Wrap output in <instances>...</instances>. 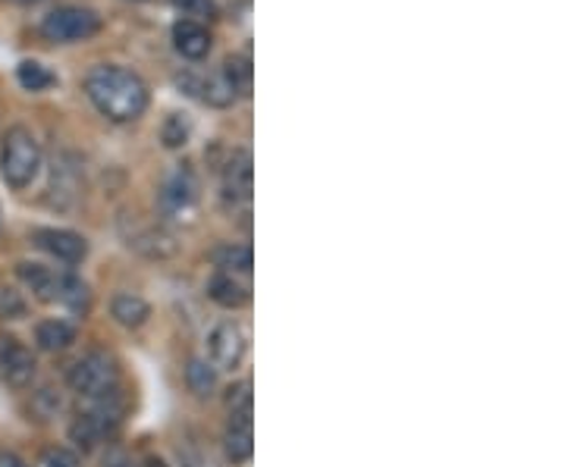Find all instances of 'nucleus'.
<instances>
[{"instance_id": "nucleus-1", "label": "nucleus", "mask_w": 565, "mask_h": 467, "mask_svg": "<svg viewBox=\"0 0 565 467\" xmlns=\"http://www.w3.org/2000/svg\"><path fill=\"white\" fill-rule=\"evenodd\" d=\"M85 95L95 104V110L110 122H136L145 117L151 91L139 73L117 66V63H102L85 76Z\"/></svg>"}, {"instance_id": "nucleus-2", "label": "nucleus", "mask_w": 565, "mask_h": 467, "mask_svg": "<svg viewBox=\"0 0 565 467\" xmlns=\"http://www.w3.org/2000/svg\"><path fill=\"white\" fill-rule=\"evenodd\" d=\"M41 144L25 126H10L0 142V176L13 192H22L39 180Z\"/></svg>"}, {"instance_id": "nucleus-3", "label": "nucleus", "mask_w": 565, "mask_h": 467, "mask_svg": "<svg viewBox=\"0 0 565 467\" xmlns=\"http://www.w3.org/2000/svg\"><path fill=\"white\" fill-rule=\"evenodd\" d=\"M66 383L82 399H98L104 392L120 387V367L114 361V355H107V351H88L70 367Z\"/></svg>"}, {"instance_id": "nucleus-4", "label": "nucleus", "mask_w": 565, "mask_h": 467, "mask_svg": "<svg viewBox=\"0 0 565 467\" xmlns=\"http://www.w3.org/2000/svg\"><path fill=\"white\" fill-rule=\"evenodd\" d=\"M39 32L51 44H76L102 32V17L88 7H57L41 20Z\"/></svg>"}, {"instance_id": "nucleus-5", "label": "nucleus", "mask_w": 565, "mask_h": 467, "mask_svg": "<svg viewBox=\"0 0 565 467\" xmlns=\"http://www.w3.org/2000/svg\"><path fill=\"white\" fill-rule=\"evenodd\" d=\"M248 351V333L236 321H223L207 333V361L217 370H236Z\"/></svg>"}, {"instance_id": "nucleus-6", "label": "nucleus", "mask_w": 565, "mask_h": 467, "mask_svg": "<svg viewBox=\"0 0 565 467\" xmlns=\"http://www.w3.org/2000/svg\"><path fill=\"white\" fill-rule=\"evenodd\" d=\"M39 361L32 348L17 336H0V383L10 389H25L35 380Z\"/></svg>"}, {"instance_id": "nucleus-7", "label": "nucleus", "mask_w": 565, "mask_h": 467, "mask_svg": "<svg viewBox=\"0 0 565 467\" xmlns=\"http://www.w3.org/2000/svg\"><path fill=\"white\" fill-rule=\"evenodd\" d=\"M177 82H180L185 95L199 98V101L207 104V107H217V110L233 107V104L239 101L236 88H233L230 79L223 76V69H214V73H192V69H189V73H180V79Z\"/></svg>"}, {"instance_id": "nucleus-8", "label": "nucleus", "mask_w": 565, "mask_h": 467, "mask_svg": "<svg viewBox=\"0 0 565 467\" xmlns=\"http://www.w3.org/2000/svg\"><path fill=\"white\" fill-rule=\"evenodd\" d=\"M199 204V176L189 166H177L161 185V210L167 217H189Z\"/></svg>"}, {"instance_id": "nucleus-9", "label": "nucleus", "mask_w": 565, "mask_h": 467, "mask_svg": "<svg viewBox=\"0 0 565 467\" xmlns=\"http://www.w3.org/2000/svg\"><path fill=\"white\" fill-rule=\"evenodd\" d=\"M120 226H122V239H126V245H129V248H136V251L145 254V258H158V261H163V258H170V254L177 251L173 239L163 232L161 226L141 224L136 214H132V217H122Z\"/></svg>"}, {"instance_id": "nucleus-10", "label": "nucleus", "mask_w": 565, "mask_h": 467, "mask_svg": "<svg viewBox=\"0 0 565 467\" xmlns=\"http://www.w3.org/2000/svg\"><path fill=\"white\" fill-rule=\"evenodd\" d=\"M32 242L39 245L44 254H51L61 264L76 267L88 258V242L85 236L73 232V229H35Z\"/></svg>"}, {"instance_id": "nucleus-11", "label": "nucleus", "mask_w": 565, "mask_h": 467, "mask_svg": "<svg viewBox=\"0 0 565 467\" xmlns=\"http://www.w3.org/2000/svg\"><path fill=\"white\" fill-rule=\"evenodd\" d=\"M223 452L233 465H248L255 452V427L252 411H230V424L223 433Z\"/></svg>"}, {"instance_id": "nucleus-12", "label": "nucleus", "mask_w": 565, "mask_h": 467, "mask_svg": "<svg viewBox=\"0 0 565 467\" xmlns=\"http://www.w3.org/2000/svg\"><path fill=\"white\" fill-rule=\"evenodd\" d=\"M211 32H207V25L199 20H177L173 22V47H177V54H180L182 61H192L199 63L204 61L207 54H211Z\"/></svg>"}, {"instance_id": "nucleus-13", "label": "nucleus", "mask_w": 565, "mask_h": 467, "mask_svg": "<svg viewBox=\"0 0 565 467\" xmlns=\"http://www.w3.org/2000/svg\"><path fill=\"white\" fill-rule=\"evenodd\" d=\"M17 276H20V283L39 298L44 305H51V302H57V289H61V270H54V267L39 264V261H22L17 264Z\"/></svg>"}, {"instance_id": "nucleus-14", "label": "nucleus", "mask_w": 565, "mask_h": 467, "mask_svg": "<svg viewBox=\"0 0 565 467\" xmlns=\"http://www.w3.org/2000/svg\"><path fill=\"white\" fill-rule=\"evenodd\" d=\"M252 154L239 148V151H233V158L226 161V170H223V192H226V198L236 204L252 202Z\"/></svg>"}, {"instance_id": "nucleus-15", "label": "nucleus", "mask_w": 565, "mask_h": 467, "mask_svg": "<svg viewBox=\"0 0 565 467\" xmlns=\"http://www.w3.org/2000/svg\"><path fill=\"white\" fill-rule=\"evenodd\" d=\"M207 298L214 305L226 307V311H239V307L248 305L252 292H248V283L243 276H233V273H223L217 270L211 280H207Z\"/></svg>"}, {"instance_id": "nucleus-16", "label": "nucleus", "mask_w": 565, "mask_h": 467, "mask_svg": "<svg viewBox=\"0 0 565 467\" xmlns=\"http://www.w3.org/2000/svg\"><path fill=\"white\" fill-rule=\"evenodd\" d=\"M76 343V326L66 324L61 317H47L35 326V346L41 351H66V348Z\"/></svg>"}, {"instance_id": "nucleus-17", "label": "nucleus", "mask_w": 565, "mask_h": 467, "mask_svg": "<svg viewBox=\"0 0 565 467\" xmlns=\"http://www.w3.org/2000/svg\"><path fill=\"white\" fill-rule=\"evenodd\" d=\"M110 314H114V321L126 329H139V326L148 324V317H151V305L136 295V292H120V295H114V302H110Z\"/></svg>"}, {"instance_id": "nucleus-18", "label": "nucleus", "mask_w": 565, "mask_h": 467, "mask_svg": "<svg viewBox=\"0 0 565 467\" xmlns=\"http://www.w3.org/2000/svg\"><path fill=\"white\" fill-rule=\"evenodd\" d=\"M107 433H110V430L104 427L102 421H95L85 408H82L79 414L73 417V424H70V439H73L82 452H92V448L102 446Z\"/></svg>"}, {"instance_id": "nucleus-19", "label": "nucleus", "mask_w": 565, "mask_h": 467, "mask_svg": "<svg viewBox=\"0 0 565 467\" xmlns=\"http://www.w3.org/2000/svg\"><path fill=\"white\" fill-rule=\"evenodd\" d=\"M214 264L223 273H233V276H252V267H255V258H252V248L248 245H221L214 251Z\"/></svg>"}, {"instance_id": "nucleus-20", "label": "nucleus", "mask_w": 565, "mask_h": 467, "mask_svg": "<svg viewBox=\"0 0 565 467\" xmlns=\"http://www.w3.org/2000/svg\"><path fill=\"white\" fill-rule=\"evenodd\" d=\"M185 383H189V392H195L199 399H211L217 392V367L207 358H192L185 367Z\"/></svg>"}, {"instance_id": "nucleus-21", "label": "nucleus", "mask_w": 565, "mask_h": 467, "mask_svg": "<svg viewBox=\"0 0 565 467\" xmlns=\"http://www.w3.org/2000/svg\"><path fill=\"white\" fill-rule=\"evenodd\" d=\"M57 305L70 307V311H76V314H85L88 305H92V292H88V285L82 283L79 276H73V273H61Z\"/></svg>"}, {"instance_id": "nucleus-22", "label": "nucleus", "mask_w": 565, "mask_h": 467, "mask_svg": "<svg viewBox=\"0 0 565 467\" xmlns=\"http://www.w3.org/2000/svg\"><path fill=\"white\" fill-rule=\"evenodd\" d=\"M63 408V395L61 389L54 387H41L32 392V399H29V414L35 417V421H51V417H57Z\"/></svg>"}, {"instance_id": "nucleus-23", "label": "nucleus", "mask_w": 565, "mask_h": 467, "mask_svg": "<svg viewBox=\"0 0 565 467\" xmlns=\"http://www.w3.org/2000/svg\"><path fill=\"white\" fill-rule=\"evenodd\" d=\"M17 79H20V85L25 91H44V88H51V85L57 82V76H54L44 63L22 61L20 66H17Z\"/></svg>"}, {"instance_id": "nucleus-24", "label": "nucleus", "mask_w": 565, "mask_h": 467, "mask_svg": "<svg viewBox=\"0 0 565 467\" xmlns=\"http://www.w3.org/2000/svg\"><path fill=\"white\" fill-rule=\"evenodd\" d=\"M223 76L230 79V85L236 88V95L243 98L248 95V88H252V61L245 57V54H230L226 61H223Z\"/></svg>"}, {"instance_id": "nucleus-25", "label": "nucleus", "mask_w": 565, "mask_h": 467, "mask_svg": "<svg viewBox=\"0 0 565 467\" xmlns=\"http://www.w3.org/2000/svg\"><path fill=\"white\" fill-rule=\"evenodd\" d=\"M189 135H192V122L185 120L182 113H170L161 126V142L163 148H170V151H180L189 144Z\"/></svg>"}, {"instance_id": "nucleus-26", "label": "nucleus", "mask_w": 565, "mask_h": 467, "mask_svg": "<svg viewBox=\"0 0 565 467\" xmlns=\"http://www.w3.org/2000/svg\"><path fill=\"white\" fill-rule=\"evenodd\" d=\"M73 170L66 163H54V183H51V192L57 195V207H63V198H76L79 195V183L70 180Z\"/></svg>"}, {"instance_id": "nucleus-27", "label": "nucleus", "mask_w": 565, "mask_h": 467, "mask_svg": "<svg viewBox=\"0 0 565 467\" xmlns=\"http://www.w3.org/2000/svg\"><path fill=\"white\" fill-rule=\"evenodd\" d=\"M35 467H79V455L63 446H51L41 452Z\"/></svg>"}, {"instance_id": "nucleus-28", "label": "nucleus", "mask_w": 565, "mask_h": 467, "mask_svg": "<svg viewBox=\"0 0 565 467\" xmlns=\"http://www.w3.org/2000/svg\"><path fill=\"white\" fill-rule=\"evenodd\" d=\"M180 461H182V467H217V461H214L207 452H202L199 446H182Z\"/></svg>"}, {"instance_id": "nucleus-29", "label": "nucleus", "mask_w": 565, "mask_h": 467, "mask_svg": "<svg viewBox=\"0 0 565 467\" xmlns=\"http://www.w3.org/2000/svg\"><path fill=\"white\" fill-rule=\"evenodd\" d=\"M173 7L185 13V20H192V17H211L214 13V0H173Z\"/></svg>"}, {"instance_id": "nucleus-30", "label": "nucleus", "mask_w": 565, "mask_h": 467, "mask_svg": "<svg viewBox=\"0 0 565 467\" xmlns=\"http://www.w3.org/2000/svg\"><path fill=\"white\" fill-rule=\"evenodd\" d=\"M0 307H3V314H7L10 321H20L22 314H25V305L20 302V295H17V292H10V289L0 295Z\"/></svg>"}, {"instance_id": "nucleus-31", "label": "nucleus", "mask_w": 565, "mask_h": 467, "mask_svg": "<svg viewBox=\"0 0 565 467\" xmlns=\"http://www.w3.org/2000/svg\"><path fill=\"white\" fill-rule=\"evenodd\" d=\"M104 467H139L126 452H120V448H114L107 458H104Z\"/></svg>"}, {"instance_id": "nucleus-32", "label": "nucleus", "mask_w": 565, "mask_h": 467, "mask_svg": "<svg viewBox=\"0 0 565 467\" xmlns=\"http://www.w3.org/2000/svg\"><path fill=\"white\" fill-rule=\"evenodd\" d=\"M0 467H29L17 452H0Z\"/></svg>"}, {"instance_id": "nucleus-33", "label": "nucleus", "mask_w": 565, "mask_h": 467, "mask_svg": "<svg viewBox=\"0 0 565 467\" xmlns=\"http://www.w3.org/2000/svg\"><path fill=\"white\" fill-rule=\"evenodd\" d=\"M139 467H167V461H163V458H158V455H148V458H145Z\"/></svg>"}, {"instance_id": "nucleus-34", "label": "nucleus", "mask_w": 565, "mask_h": 467, "mask_svg": "<svg viewBox=\"0 0 565 467\" xmlns=\"http://www.w3.org/2000/svg\"><path fill=\"white\" fill-rule=\"evenodd\" d=\"M139 3H141V0H139Z\"/></svg>"}]
</instances>
